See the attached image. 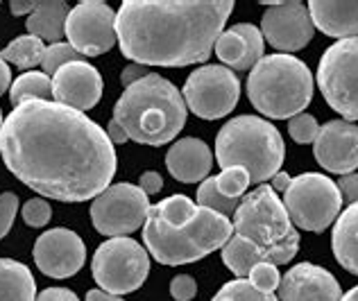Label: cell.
Returning <instances> with one entry per match:
<instances>
[{
  "mask_svg": "<svg viewBox=\"0 0 358 301\" xmlns=\"http://www.w3.org/2000/svg\"><path fill=\"white\" fill-rule=\"evenodd\" d=\"M0 154L18 182L59 202L96 200L116 175L107 131L59 102H25L5 118Z\"/></svg>",
  "mask_w": 358,
  "mask_h": 301,
  "instance_id": "cell-1",
  "label": "cell"
},
{
  "mask_svg": "<svg viewBox=\"0 0 358 301\" xmlns=\"http://www.w3.org/2000/svg\"><path fill=\"white\" fill-rule=\"evenodd\" d=\"M234 12L231 0L215 3H152L127 0L116 12L120 52L143 66L204 64Z\"/></svg>",
  "mask_w": 358,
  "mask_h": 301,
  "instance_id": "cell-2",
  "label": "cell"
},
{
  "mask_svg": "<svg viewBox=\"0 0 358 301\" xmlns=\"http://www.w3.org/2000/svg\"><path fill=\"white\" fill-rule=\"evenodd\" d=\"M234 236L227 215L202 209L186 195H171L150 206L143 224L148 254L162 265H188L215 249H222Z\"/></svg>",
  "mask_w": 358,
  "mask_h": 301,
  "instance_id": "cell-3",
  "label": "cell"
},
{
  "mask_svg": "<svg viewBox=\"0 0 358 301\" xmlns=\"http://www.w3.org/2000/svg\"><path fill=\"white\" fill-rule=\"evenodd\" d=\"M186 102L173 82L157 73L131 84L114 107V120L129 140L143 145H166L186 125Z\"/></svg>",
  "mask_w": 358,
  "mask_h": 301,
  "instance_id": "cell-4",
  "label": "cell"
},
{
  "mask_svg": "<svg viewBox=\"0 0 358 301\" xmlns=\"http://www.w3.org/2000/svg\"><path fill=\"white\" fill-rule=\"evenodd\" d=\"M231 224L234 236L254 244L266 263L277 267L293 260L299 249V233L284 202L266 184L243 197Z\"/></svg>",
  "mask_w": 358,
  "mask_h": 301,
  "instance_id": "cell-5",
  "label": "cell"
},
{
  "mask_svg": "<svg viewBox=\"0 0 358 301\" xmlns=\"http://www.w3.org/2000/svg\"><path fill=\"white\" fill-rule=\"evenodd\" d=\"M286 145L279 129L259 116H236L215 136V161L248 170L252 184L270 182L281 170Z\"/></svg>",
  "mask_w": 358,
  "mask_h": 301,
  "instance_id": "cell-6",
  "label": "cell"
},
{
  "mask_svg": "<svg viewBox=\"0 0 358 301\" xmlns=\"http://www.w3.org/2000/svg\"><path fill=\"white\" fill-rule=\"evenodd\" d=\"M248 98L272 120L295 118L313 100V73L293 54H266L248 78Z\"/></svg>",
  "mask_w": 358,
  "mask_h": 301,
  "instance_id": "cell-7",
  "label": "cell"
},
{
  "mask_svg": "<svg viewBox=\"0 0 358 301\" xmlns=\"http://www.w3.org/2000/svg\"><path fill=\"white\" fill-rule=\"evenodd\" d=\"M281 202L295 227L313 233H322L331 227L343 209V195L336 182L320 172L295 177Z\"/></svg>",
  "mask_w": 358,
  "mask_h": 301,
  "instance_id": "cell-8",
  "label": "cell"
},
{
  "mask_svg": "<svg viewBox=\"0 0 358 301\" xmlns=\"http://www.w3.org/2000/svg\"><path fill=\"white\" fill-rule=\"evenodd\" d=\"M93 279L109 295H129L145 284L150 256L136 240L127 236L109 238L100 244L91 260Z\"/></svg>",
  "mask_w": 358,
  "mask_h": 301,
  "instance_id": "cell-9",
  "label": "cell"
},
{
  "mask_svg": "<svg viewBox=\"0 0 358 301\" xmlns=\"http://www.w3.org/2000/svg\"><path fill=\"white\" fill-rule=\"evenodd\" d=\"M317 87L343 120H358V36L336 41L324 50L317 64Z\"/></svg>",
  "mask_w": 358,
  "mask_h": 301,
  "instance_id": "cell-10",
  "label": "cell"
},
{
  "mask_svg": "<svg viewBox=\"0 0 358 301\" xmlns=\"http://www.w3.org/2000/svg\"><path fill=\"white\" fill-rule=\"evenodd\" d=\"M186 109L202 120H218L234 111L241 98V80L227 66L206 64L193 71L184 84Z\"/></svg>",
  "mask_w": 358,
  "mask_h": 301,
  "instance_id": "cell-11",
  "label": "cell"
},
{
  "mask_svg": "<svg viewBox=\"0 0 358 301\" xmlns=\"http://www.w3.org/2000/svg\"><path fill=\"white\" fill-rule=\"evenodd\" d=\"M150 200L134 184H114L91 204V222L102 236L120 238L141 229L148 220Z\"/></svg>",
  "mask_w": 358,
  "mask_h": 301,
  "instance_id": "cell-12",
  "label": "cell"
},
{
  "mask_svg": "<svg viewBox=\"0 0 358 301\" xmlns=\"http://www.w3.org/2000/svg\"><path fill=\"white\" fill-rule=\"evenodd\" d=\"M66 39L82 57H98L114 48L116 12L105 3L89 0L71 9L66 18Z\"/></svg>",
  "mask_w": 358,
  "mask_h": 301,
  "instance_id": "cell-13",
  "label": "cell"
},
{
  "mask_svg": "<svg viewBox=\"0 0 358 301\" xmlns=\"http://www.w3.org/2000/svg\"><path fill=\"white\" fill-rule=\"evenodd\" d=\"M261 34L272 48L284 54L306 48L315 34L308 7L304 3H272L261 18Z\"/></svg>",
  "mask_w": 358,
  "mask_h": 301,
  "instance_id": "cell-14",
  "label": "cell"
},
{
  "mask_svg": "<svg viewBox=\"0 0 358 301\" xmlns=\"http://www.w3.org/2000/svg\"><path fill=\"white\" fill-rule=\"evenodd\" d=\"M34 263L45 277L52 279H69L78 274L87 260L84 242L71 229H50L41 233L34 242Z\"/></svg>",
  "mask_w": 358,
  "mask_h": 301,
  "instance_id": "cell-15",
  "label": "cell"
},
{
  "mask_svg": "<svg viewBox=\"0 0 358 301\" xmlns=\"http://www.w3.org/2000/svg\"><path fill=\"white\" fill-rule=\"evenodd\" d=\"M315 161L329 172L352 175L358 168V125L350 120H329L313 143Z\"/></svg>",
  "mask_w": 358,
  "mask_h": 301,
  "instance_id": "cell-16",
  "label": "cell"
},
{
  "mask_svg": "<svg viewBox=\"0 0 358 301\" xmlns=\"http://www.w3.org/2000/svg\"><path fill=\"white\" fill-rule=\"evenodd\" d=\"M102 98V78L89 61L66 64L52 75V100L75 111L93 109Z\"/></svg>",
  "mask_w": 358,
  "mask_h": 301,
  "instance_id": "cell-17",
  "label": "cell"
},
{
  "mask_svg": "<svg viewBox=\"0 0 358 301\" xmlns=\"http://www.w3.org/2000/svg\"><path fill=\"white\" fill-rule=\"evenodd\" d=\"M343 290L329 270L299 263L290 267L279 284V301H341Z\"/></svg>",
  "mask_w": 358,
  "mask_h": 301,
  "instance_id": "cell-18",
  "label": "cell"
},
{
  "mask_svg": "<svg viewBox=\"0 0 358 301\" xmlns=\"http://www.w3.org/2000/svg\"><path fill=\"white\" fill-rule=\"evenodd\" d=\"M266 39L257 25L238 23L224 30L215 41V57L231 71H252L266 57Z\"/></svg>",
  "mask_w": 358,
  "mask_h": 301,
  "instance_id": "cell-19",
  "label": "cell"
},
{
  "mask_svg": "<svg viewBox=\"0 0 358 301\" xmlns=\"http://www.w3.org/2000/svg\"><path fill=\"white\" fill-rule=\"evenodd\" d=\"M166 166L168 172L182 184L204 182L213 166V152L200 138H182L168 149Z\"/></svg>",
  "mask_w": 358,
  "mask_h": 301,
  "instance_id": "cell-20",
  "label": "cell"
},
{
  "mask_svg": "<svg viewBox=\"0 0 358 301\" xmlns=\"http://www.w3.org/2000/svg\"><path fill=\"white\" fill-rule=\"evenodd\" d=\"M306 7L313 25L327 36L341 41L358 36V0H310Z\"/></svg>",
  "mask_w": 358,
  "mask_h": 301,
  "instance_id": "cell-21",
  "label": "cell"
},
{
  "mask_svg": "<svg viewBox=\"0 0 358 301\" xmlns=\"http://www.w3.org/2000/svg\"><path fill=\"white\" fill-rule=\"evenodd\" d=\"M71 14V7L64 0H39L34 12L27 16V30L32 36L41 41L62 43V36H66V18Z\"/></svg>",
  "mask_w": 358,
  "mask_h": 301,
  "instance_id": "cell-22",
  "label": "cell"
},
{
  "mask_svg": "<svg viewBox=\"0 0 358 301\" xmlns=\"http://www.w3.org/2000/svg\"><path fill=\"white\" fill-rule=\"evenodd\" d=\"M331 247L336 260L358 277V202L350 204L334 222Z\"/></svg>",
  "mask_w": 358,
  "mask_h": 301,
  "instance_id": "cell-23",
  "label": "cell"
},
{
  "mask_svg": "<svg viewBox=\"0 0 358 301\" xmlns=\"http://www.w3.org/2000/svg\"><path fill=\"white\" fill-rule=\"evenodd\" d=\"M36 281L27 265L0 258V301H34Z\"/></svg>",
  "mask_w": 358,
  "mask_h": 301,
  "instance_id": "cell-24",
  "label": "cell"
},
{
  "mask_svg": "<svg viewBox=\"0 0 358 301\" xmlns=\"http://www.w3.org/2000/svg\"><path fill=\"white\" fill-rule=\"evenodd\" d=\"M52 102V80L45 73L30 71L18 75L16 82L9 87V102L14 107H21L25 102Z\"/></svg>",
  "mask_w": 358,
  "mask_h": 301,
  "instance_id": "cell-25",
  "label": "cell"
},
{
  "mask_svg": "<svg viewBox=\"0 0 358 301\" xmlns=\"http://www.w3.org/2000/svg\"><path fill=\"white\" fill-rule=\"evenodd\" d=\"M222 260H224V265H227L238 279L250 277V272H252L254 265L266 263L263 254L254 247V244H250L248 240H243L238 236H231L227 240V244L222 247Z\"/></svg>",
  "mask_w": 358,
  "mask_h": 301,
  "instance_id": "cell-26",
  "label": "cell"
},
{
  "mask_svg": "<svg viewBox=\"0 0 358 301\" xmlns=\"http://www.w3.org/2000/svg\"><path fill=\"white\" fill-rule=\"evenodd\" d=\"M43 52H45V45L41 39H36L32 34H23V36H16L5 50H0V59L7 64H14L16 68L30 71L36 64L43 61Z\"/></svg>",
  "mask_w": 358,
  "mask_h": 301,
  "instance_id": "cell-27",
  "label": "cell"
},
{
  "mask_svg": "<svg viewBox=\"0 0 358 301\" xmlns=\"http://www.w3.org/2000/svg\"><path fill=\"white\" fill-rule=\"evenodd\" d=\"M197 206H202V209H209V211H215L220 215H234L238 209L241 200H229V197H224L218 186H215V177H209V179H204L197 188Z\"/></svg>",
  "mask_w": 358,
  "mask_h": 301,
  "instance_id": "cell-28",
  "label": "cell"
},
{
  "mask_svg": "<svg viewBox=\"0 0 358 301\" xmlns=\"http://www.w3.org/2000/svg\"><path fill=\"white\" fill-rule=\"evenodd\" d=\"M211 301H279L275 295L261 293L248 279H234L224 284Z\"/></svg>",
  "mask_w": 358,
  "mask_h": 301,
  "instance_id": "cell-29",
  "label": "cell"
},
{
  "mask_svg": "<svg viewBox=\"0 0 358 301\" xmlns=\"http://www.w3.org/2000/svg\"><path fill=\"white\" fill-rule=\"evenodd\" d=\"M250 184H252L250 175H248V170H243V168H227V170H222L218 177H215L218 191L224 197H229V200H243Z\"/></svg>",
  "mask_w": 358,
  "mask_h": 301,
  "instance_id": "cell-30",
  "label": "cell"
},
{
  "mask_svg": "<svg viewBox=\"0 0 358 301\" xmlns=\"http://www.w3.org/2000/svg\"><path fill=\"white\" fill-rule=\"evenodd\" d=\"M73 61H84V57L80 52H75V48L71 43H52L45 48L43 52V73L48 75H55L59 68H64L66 64H73Z\"/></svg>",
  "mask_w": 358,
  "mask_h": 301,
  "instance_id": "cell-31",
  "label": "cell"
},
{
  "mask_svg": "<svg viewBox=\"0 0 358 301\" xmlns=\"http://www.w3.org/2000/svg\"><path fill=\"white\" fill-rule=\"evenodd\" d=\"M288 131L295 143L308 145V143H315V138L320 134V125L315 116H310L304 111V114H297L295 118L288 120Z\"/></svg>",
  "mask_w": 358,
  "mask_h": 301,
  "instance_id": "cell-32",
  "label": "cell"
},
{
  "mask_svg": "<svg viewBox=\"0 0 358 301\" xmlns=\"http://www.w3.org/2000/svg\"><path fill=\"white\" fill-rule=\"evenodd\" d=\"M248 281H250L254 288H259L261 293L272 295L275 290H279L281 274H279L277 265H272V263H259V265L252 267Z\"/></svg>",
  "mask_w": 358,
  "mask_h": 301,
  "instance_id": "cell-33",
  "label": "cell"
},
{
  "mask_svg": "<svg viewBox=\"0 0 358 301\" xmlns=\"http://www.w3.org/2000/svg\"><path fill=\"white\" fill-rule=\"evenodd\" d=\"M52 218V209L45 200H30L23 206V222L27 227L39 229L43 224H48Z\"/></svg>",
  "mask_w": 358,
  "mask_h": 301,
  "instance_id": "cell-34",
  "label": "cell"
},
{
  "mask_svg": "<svg viewBox=\"0 0 358 301\" xmlns=\"http://www.w3.org/2000/svg\"><path fill=\"white\" fill-rule=\"evenodd\" d=\"M16 211H18V197L14 193L0 195V240H3L9 233V229H12Z\"/></svg>",
  "mask_w": 358,
  "mask_h": 301,
  "instance_id": "cell-35",
  "label": "cell"
},
{
  "mask_svg": "<svg viewBox=\"0 0 358 301\" xmlns=\"http://www.w3.org/2000/svg\"><path fill=\"white\" fill-rule=\"evenodd\" d=\"M197 295V284L193 277L179 274L171 281V297L175 301H191Z\"/></svg>",
  "mask_w": 358,
  "mask_h": 301,
  "instance_id": "cell-36",
  "label": "cell"
},
{
  "mask_svg": "<svg viewBox=\"0 0 358 301\" xmlns=\"http://www.w3.org/2000/svg\"><path fill=\"white\" fill-rule=\"evenodd\" d=\"M336 186L343 195V202H350V204L358 202V172L343 175L341 179L336 182Z\"/></svg>",
  "mask_w": 358,
  "mask_h": 301,
  "instance_id": "cell-37",
  "label": "cell"
},
{
  "mask_svg": "<svg viewBox=\"0 0 358 301\" xmlns=\"http://www.w3.org/2000/svg\"><path fill=\"white\" fill-rule=\"evenodd\" d=\"M138 188H141V191H143L148 197H150V195H157V193L164 188V179H162V175L155 172V170H148V172H143V175L138 177Z\"/></svg>",
  "mask_w": 358,
  "mask_h": 301,
  "instance_id": "cell-38",
  "label": "cell"
},
{
  "mask_svg": "<svg viewBox=\"0 0 358 301\" xmlns=\"http://www.w3.org/2000/svg\"><path fill=\"white\" fill-rule=\"evenodd\" d=\"M150 75V71H148V66H143V64H129V66H125V71L120 73V82H122V87H131V84H136V82H141L143 78H148Z\"/></svg>",
  "mask_w": 358,
  "mask_h": 301,
  "instance_id": "cell-39",
  "label": "cell"
},
{
  "mask_svg": "<svg viewBox=\"0 0 358 301\" xmlns=\"http://www.w3.org/2000/svg\"><path fill=\"white\" fill-rule=\"evenodd\" d=\"M34 301H80V299L78 295L66 288H48V290H41Z\"/></svg>",
  "mask_w": 358,
  "mask_h": 301,
  "instance_id": "cell-40",
  "label": "cell"
},
{
  "mask_svg": "<svg viewBox=\"0 0 358 301\" xmlns=\"http://www.w3.org/2000/svg\"><path fill=\"white\" fill-rule=\"evenodd\" d=\"M107 136H109V140H111V143H114V145H120V143H127V140H129V136H127V131H125V129H122V127L118 125V122H116V120H111V122H109V125H107Z\"/></svg>",
  "mask_w": 358,
  "mask_h": 301,
  "instance_id": "cell-41",
  "label": "cell"
},
{
  "mask_svg": "<svg viewBox=\"0 0 358 301\" xmlns=\"http://www.w3.org/2000/svg\"><path fill=\"white\" fill-rule=\"evenodd\" d=\"M290 182H293V177H290L288 172H284V170H279V172L270 179V188H272L275 193H286V191H288V186H290Z\"/></svg>",
  "mask_w": 358,
  "mask_h": 301,
  "instance_id": "cell-42",
  "label": "cell"
},
{
  "mask_svg": "<svg viewBox=\"0 0 358 301\" xmlns=\"http://www.w3.org/2000/svg\"><path fill=\"white\" fill-rule=\"evenodd\" d=\"M34 7H36L34 0H30V3H21V0H14V3L9 5V12H12L14 16H23V14L30 16L34 12Z\"/></svg>",
  "mask_w": 358,
  "mask_h": 301,
  "instance_id": "cell-43",
  "label": "cell"
},
{
  "mask_svg": "<svg viewBox=\"0 0 358 301\" xmlns=\"http://www.w3.org/2000/svg\"><path fill=\"white\" fill-rule=\"evenodd\" d=\"M9 87H12V71H9L7 61L0 59V96L9 91Z\"/></svg>",
  "mask_w": 358,
  "mask_h": 301,
  "instance_id": "cell-44",
  "label": "cell"
},
{
  "mask_svg": "<svg viewBox=\"0 0 358 301\" xmlns=\"http://www.w3.org/2000/svg\"><path fill=\"white\" fill-rule=\"evenodd\" d=\"M84 301H125V299H120L116 295H109V293H105V290H89V295Z\"/></svg>",
  "mask_w": 358,
  "mask_h": 301,
  "instance_id": "cell-45",
  "label": "cell"
},
{
  "mask_svg": "<svg viewBox=\"0 0 358 301\" xmlns=\"http://www.w3.org/2000/svg\"><path fill=\"white\" fill-rule=\"evenodd\" d=\"M341 301H358V286H354L352 290H347Z\"/></svg>",
  "mask_w": 358,
  "mask_h": 301,
  "instance_id": "cell-46",
  "label": "cell"
},
{
  "mask_svg": "<svg viewBox=\"0 0 358 301\" xmlns=\"http://www.w3.org/2000/svg\"><path fill=\"white\" fill-rule=\"evenodd\" d=\"M3 122H5V120H3V114H0V129H3Z\"/></svg>",
  "mask_w": 358,
  "mask_h": 301,
  "instance_id": "cell-47",
  "label": "cell"
}]
</instances>
